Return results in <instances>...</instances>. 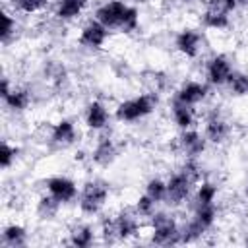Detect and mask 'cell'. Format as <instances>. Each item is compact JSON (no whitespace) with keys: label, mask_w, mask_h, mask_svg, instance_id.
Wrapping results in <instances>:
<instances>
[{"label":"cell","mask_w":248,"mask_h":248,"mask_svg":"<svg viewBox=\"0 0 248 248\" xmlns=\"http://www.w3.org/2000/svg\"><path fill=\"white\" fill-rule=\"evenodd\" d=\"M43 192L52 196L62 205H70V203H76L78 194H79V186L68 174H50L43 180Z\"/></svg>","instance_id":"5bb4252c"},{"label":"cell","mask_w":248,"mask_h":248,"mask_svg":"<svg viewBox=\"0 0 248 248\" xmlns=\"http://www.w3.org/2000/svg\"><path fill=\"white\" fill-rule=\"evenodd\" d=\"M169 120L170 124L180 132V130H188V128H196L200 114H198V107L180 103L176 99L169 101Z\"/></svg>","instance_id":"d6986e66"},{"label":"cell","mask_w":248,"mask_h":248,"mask_svg":"<svg viewBox=\"0 0 248 248\" xmlns=\"http://www.w3.org/2000/svg\"><path fill=\"white\" fill-rule=\"evenodd\" d=\"M159 93L149 89V91H141L136 93L132 97H126L122 101H118L112 108L114 112V120L118 124H140L143 120H147L151 114H155L157 107H159Z\"/></svg>","instance_id":"6da1fadb"},{"label":"cell","mask_w":248,"mask_h":248,"mask_svg":"<svg viewBox=\"0 0 248 248\" xmlns=\"http://www.w3.org/2000/svg\"><path fill=\"white\" fill-rule=\"evenodd\" d=\"M112 221H114V231H116L118 242H134L136 238H140V234L143 231V219L134 211L132 205L120 207L112 215Z\"/></svg>","instance_id":"7c38bea8"},{"label":"cell","mask_w":248,"mask_h":248,"mask_svg":"<svg viewBox=\"0 0 248 248\" xmlns=\"http://www.w3.org/2000/svg\"><path fill=\"white\" fill-rule=\"evenodd\" d=\"M0 244L4 248H25L29 244V229L19 221H10L0 231Z\"/></svg>","instance_id":"44dd1931"},{"label":"cell","mask_w":248,"mask_h":248,"mask_svg":"<svg viewBox=\"0 0 248 248\" xmlns=\"http://www.w3.org/2000/svg\"><path fill=\"white\" fill-rule=\"evenodd\" d=\"M2 99V105L8 112L12 114H23L25 110L31 108L33 105V89L29 85H23V83H16L10 87L8 93L0 95Z\"/></svg>","instance_id":"e0dca14e"},{"label":"cell","mask_w":248,"mask_h":248,"mask_svg":"<svg viewBox=\"0 0 248 248\" xmlns=\"http://www.w3.org/2000/svg\"><path fill=\"white\" fill-rule=\"evenodd\" d=\"M21 35V25H19V19H17V14L12 12L8 6L2 8V31H0V41H2V46H10L14 45Z\"/></svg>","instance_id":"cb8c5ba5"},{"label":"cell","mask_w":248,"mask_h":248,"mask_svg":"<svg viewBox=\"0 0 248 248\" xmlns=\"http://www.w3.org/2000/svg\"><path fill=\"white\" fill-rule=\"evenodd\" d=\"M244 244H246V246H248V234H246V238H244Z\"/></svg>","instance_id":"74e56055"},{"label":"cell","mask_w":248,"mask_h":248,"mask_svg":"<svg viewBox=\"0 0 248 248\" xmlns=\"http://www.w3.org/2000/svg\"><path fill=\"white\" fill-rule=\"evenodd\" d=\"M130 4V0H101L93 10V17L99 19L107 29L118 33Z\"/></svg>","instance_id":"9a60e30c"},{"label":"cell","mask_w":248,"mask_h":248,"mask_svg":"<svg viewBox=\"0 0 248 248\" xmlns=\"http://www.w3.org/2000/svg\"><path fill=\"white\" fill-rule=\"evenodd\" d=\"M68 78H70V74H68V70H66V66H64L62 62L50 60V62L45 64V79H46L50 85H54V87H64V85L68 83Z\"/></svg>","instance_id":"f1b7e54d"},{"label":"cell","mask_w":248,"mask_h":248,"mask_svg":"<svg viewBox=\"0 0 248 248\" xmlns=\"http://www.w3.org/2000/svg\"><path fill=\"white\" fill-rule=\"evenodd\" d=\"M118 157H120L118 140L108 132L97 134V140L89 149V163L95 165L97 169H108L118 161Z\"/></svg>","instance_id":"8fae6325"},{"label":"cell","mask_w":248,"mask_h":248,"mask_svg":"<svg viewBox=\"0 0 248 248\" xmlns=\"http://www.w3.org/2000/svg\"><path fill=\"white\" fill-rule=\"evenodd\" d=\"M91 0H52V17L58 23L79 21L89 10Z\"/></svg>","instance_id":"ac0fdd59"},{"label":"cell","mask_w":248,"mask_h":248,"mask_svg":"<svg viewBox=\"0 0 248 248\" xmlns=\"http://www.w3.org/2000/svg\"><path fill=\"white\" fill-rule=\"evenodd\" d=\"M112 120H114V112L103 99H89L83 105L81 124L85 130H89L93 134H103L108 130Z\"/></svg>","instance_id":"9c48e42d"},{"label":"cell","mask_w":248,"mask_h":248,"mask_svg":"<svg viewBox=\"0 0 248 248\" xmlns=\"http://www.w3.org/2000/svg\"><path fill=\"white\" fill-rule=\"evenodd\" d=\"M62 203L60 202H56L52 196H48L46 192H43L39 198H37V202H35V215L41 219V221H54L58 215H60V211H62Z\"/></svg>","instance_id":"484cf974"},{"label":"cell","mask_w":248,"mask_h":248,"mask_svg":"<svg viewBox=\"0 0 248 248\" xmlns=\"http://www.w3.org/2000/svg\"><path fill=\"white\" fill-rule=\"evenodd\" d=\"M174 143H176V151L180 153V157H192V159H202L209 147L203 132L198 128L180 130L174 138Z\"/></svg>","instance_id":"2e32d148"},{"label":"cell","mask_w":248,"mask_h":248,"mask_svg":"<svg viewBox=\"0 0 248 248\" xmlns=\"http://www.w3.org/2000/svg\"><path fill=\"white\" fill-rule=\"evenodd\" d=\"M180 2H184V4H192V2H196V0H180Z\"/></svg>","instance_id":"8d00e7d4"},{"label":"cell","mask_w":248,"mask_h":248,"mask_svg":"<svg viewBox=\"0 0 248 248\" xmlns=\"http://www.w3.org/2000/svg\"><path fill=\"white\" fill-rule=\"evenodd\" d=\"M205 4H209V6H213V8L221 10V12H225L229 16H232L234 12H238L236 0H205Z\"/></svg>","instance_id":"d6a6232c"},{"label":"cell","mask_w":248,"mask_h":248,"mask_svg":"<svg viewBox=\"0 0 248 248\" xmlns=\"http://www.w3.org/2000/svg\"><path fill=\"white\" fill-rule=\"evenodd\" d=\"M110 194H112V188L107 178L91 176V178L83 180L79 184V194L76 200L79 215L85 219L99 217L105 211L107 203L110 202Z\"/></svg>","instance_id":"7a4b0ae2"},{"label":"cell","mask_w":248,"mask_h":248,"mask_svg":"<svg viewBox=\"0 0 248 248\" xmlns=\"http://www.w3.org/2000/svg\"><path fill=\"white\" fill-rule=\"evenodd\" d=\"M180 225L182 221L167 209H157L155 215L147 221V242L155 246H176L180 242Z\"/></svg>","instance_id":"3957f363"},{"label":"cell","mask_w":248,"mask_h":248,"mask_svg":"<svg viewBox=\"0 0 248 248\" xmlns=\"http://www.w3.org/2000/svg\"><path fill=\"white\" fill-rule=\"evenodd\" d=\"M19 155H21V149L17 143L10 141L8 138L2 140V145H0V167L4 172H8L17 161H19Z\"/></svg>","instance_id":"f546056e"},{"label":"cell","mask_w":248,"mask_h":248,"mask_svg":"<svg viewBox=\"0 0 248 248\" xmlns=\"http://www.w3.org/2000/svg\"><path fill=\"white\" fill-rule=\"evenodd\" d=\"M227 93L234 99H244L248 97V72L246 70H234L232 76L229 78L225 85Z\"/></svg>","instance_id":"4316f807"},{"label":"cell","mask_w":248,"mask_h":248,"mask_svg":"<svg viewBox=\"0 0 248 248\" xmlns=\"http://www.w3.org/2000/svg\"><path fill=\"white\" fill-rule=\"evenodd\" d=\"M238 10H248V0H236Z\"/></svg>","instance_id":"e575fe53"},{"label":"cell","mask_w":248,"mask_h":248,"mask_svg":"<svg viewBox=\"0 0 248 248\" xmlns=\"http://www.w3.org/2000/svg\"><path fill=\"white\" fill-rule=\"evenodd\" d=\"M99 240V231L89 221H78L68 229L66 244L74 248H91Z\"/></svg>","instance_id":"ffe728a7"},{"label":"cell","mask_w":248,"mask_h":248,"mask_svg":"<svg viewBox=\"0 0 248 248\" xmlns=\"http://www.w3.org/2000/svg\"><path fill=\"white\" fill-rule=\"evenodd\" d=\"M46 141L54 149H70L79 141V128L72 116H58L46 128Z\"/></svg>","instance_id":"52a82bcc"},{"label":"cell","mask_w":248,"mask_h":248,"mask_svg":"<svg viewBox=\"0 0 248 248\" xmlns=\"http://www.w3.org/2000/svg\"><path fill=\"white\" fill-rule=\"evenodd\" d=\"M97 231H99V240H101V242H105V244L118 242V240H116V231H114L112 215H105V217L99 221Z\"/></svg>","instance_id":"1f68e13d"},{"label":"cell","mask_w":248,"mask_h":248,"mask_svg":"<svg viewBox=\"0 0 248 248\" xmlns=\"http://www.w3.org/2000/svg\"><path fill=\"white\" fill-rule=\"evenodd\" d=\"M196 180L188 176L182 169H176L167 176V205L170 207H182L192 200V194L196 190Z\"/></svg>","instance_id":"30bf717a"},{"label":"cell","mask_w":248,"mask_h":248,"mask_svg":"<svg viewBox=\"0 0 248 248\" xmlns=\"http://www.w3.org/2000/svg\"><path fill=\"white\" fill-rule=\"evenodd\" d=\"M221 188L215 180L211 178H202L196 184V190L192 194V200L188 202L190 205H207V203H219Z\"/></svg>","instance_id":"603a6c76"},{"label":"cell","mask_w":248,"mask_h":248,"mask_svg":"<svg viewBox=\"0 0 248 248\" xmlns=\"http://www.w3.org/2000/svg\"><path fill=\"white\" fill-rule=\"evenodd\" d=\"M157 202H153L147 194H140L136 200H134V203H132V207H134V211L143 219V221H149L153 215H155V211H157Z\"/></svg>","instance_id":"4dcf8cb0"},{"label":"cell","mask_w":248,"mask_h":248,"mask_svg":"<svg viewBox=\"0 0 248 248\" xmlns=\"http://www.w3.org/2000/svg\"><path fill=\"white\" fill-rule=\"evenodd\" d=\"M242 196L248 200V176L244 178V182H242Z\"/></svg>","instance_id":"836d02e7"},{"label":"cell","mask_w":248,"mask_h":248,"mask_svg":"<svg viewBox=\"0 0 248 248\" xmlns=\"http://www.w3.org/2000/svg\"><path fill=\"white\" fill-rule=\"evenodd\" d=\"M234 70L232 58L227 52H211L203 60V79L211 89H225Z\"/></svg>","instance_id":"8992f818"},{"label":"cell","mask_w":248,"mask_h":248,"mask_svg":"<svg viewBox=\"0 0 248 248\" xmlns=\"http://www.w3.org/2000/svg\"><path fill=\"white\" fill-rule=\"evenodd\" d=\"M172 48L184 60H198L205 50V35L202 27L184 25L172 37Z\"/></svg>","instance_id":"5b68a950"},{"label":"cell","mask_w":248,"mask_h":248,"mask_svg":"<svg viewBox=\"0 0 248 248\" xmlns=\"http://www.w3.org/2000/svg\"><path fill=\"white\" fill-rule=\"evenodd\" d=\"M209 97H211V87L205 83V79H196V78L182 79L170 95V99H176V101L192 105V107L205 105L209 101Z\"/></svg>","instance_id":"4fadbf2b"},{"label":"cell","mask_w":248,"mask_h":248,"mask_svg":"<svg viewBox=\"0 0 248 248\" xmlns=\"http://www.w3.org/2000/svg\"><path fill=\"white\" fill-rule=\"evenodd\" d=\"M200 25H202V29L221 33V31L231 29L232 19H231L229 14H225V12H221V10H217V8L209 6V4H205L203 10L200 12Z\"/></svg>","instance_id":"7402d4cb"},{"label":"cell","mask_w":248,"mask_h":248,"mask_svg":"<svg viewBox=\"0 0 248 248\" xmlns=\"http://www.w3.org/2000/svg\"><path fill=\"white\" fill-rule=\"evenodd\" d=\"M110 29H107L99 19H95L93 16L87 17L79 29H78V35H76V41L78 45L87 50V52H99L107 46V43L110 41Z\"/></svg>","instance_id":"ba28073f"},{"label":"cell","mask_w":248,"mask_h":248,"mask_svg":"<svg viewBox=\"0 0 248 248\" xmlns=\"http://www.w3.org/2000/svg\"><path fill=\"white\" fill-rule=\"evenodd\" d=\"M202 132L209 145L221 147L232 136V124L221 107H211L202 114Z\"/></svg>","instance_id":"277c9868"},{"label":"cell","mask_w":248,"mask_h":248,"mask_svg":"<svg viewBox=\"0 0 248 248\" xmlns=\"http://www.w3.org/2000/svg\"><path fill=\"white\" fill-rule=\"evenodd\" d=\"M143 194H147L153 202H157L159 205L161 203H167V178L163 176H149L145 182H143Z\"/></svg>","instance_id":"83f0119b"},{"label":"cell","mask_w":248,"mask_h":248,"mask_svg":"<svg viewBox=\"0 0 248 248\" xmlns=\"http://www.w3.org/2000/svg\"><path fill=\"white\" fill-rule=\"evenodd\" d=\"M130 2H134V4H138V6H143V4H147V2H151V0H130Z\"/></svg>","instance_id":"d590c367"},{"label":"cell","mask_w":248,"mask_h":248,"mask_svg":"<svg viewBox=\"0 0 248 248\" xmlns=\"http://www.w3.org/2000/svg\"><path fill=\"white\" fill-rule=\"evenodd\" d=\"M4 6L17 16H39L52 6V0H4Z\"/></svg>","instance_id":"d4e9b609"}]
</instances>
